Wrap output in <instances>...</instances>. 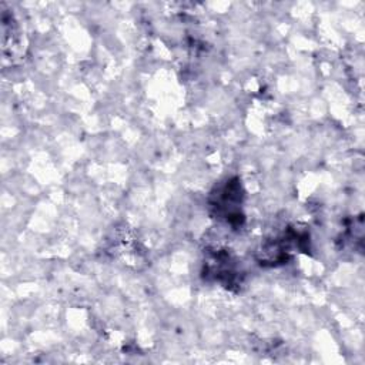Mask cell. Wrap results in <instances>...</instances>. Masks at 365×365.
<instances>
[{"label": "cell", "mask_w": 365, "mask_h": 365, "mask_svg": "<svg viewBox=\"0 0 365 365\" xmlns=\"http://www.w3.org/2000/svg\"><path fill=\"white\" fill-rule=\"evenodd\" d=\"M1 33H3V54L6 58L14 57L17 48L21 46V30L10 9L1 4Z\"/></svg>", "instance_id": "1"}]
</instances>
